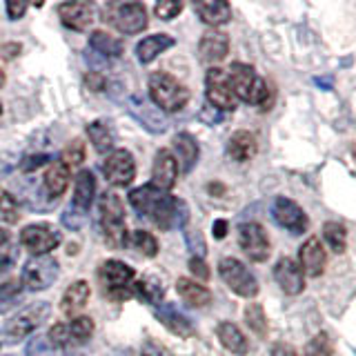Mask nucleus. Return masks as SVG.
I'll return each mask as SVG.
<instances>
[{
    "instance_id": "obj_1",
    "label": "nucleus",
    "mask_w": 356,
    "mask_h": 356,
    "mask_svg": "<svg viewBox=\"0 0 356 356\" xmlns=\"http://www.w3.org/2000/svg\"><path fill=\"white\" fill-rule=\"evenodd\" d=\"M129 205L140 216H147L156 227L163 232L172 229L174 225L183 227L189 218V209L181 198H174L167 192H161L152 185L136 187L129 194Z\"/></svg>"
},
{
    "instance_id": "obj_2",
    "label": "nucleus",
    "mask_w": 356,
    "mask_h": 356,
    "mask_svg": "<svg viewBox=\"0 0 356 356\" xmlns=\"http://www.w3.org/2000/svg\"><path fill=\"white\" fill-rule=\"evenodd\" d=\"M227 78H229V87L236 98L245 100V103L259 105L263 111L272 107L274 89L267 85L261 76H256L252 65L234 63L227 72Z\"/></svg>"
},
{
    "instance_id": "obj_3",
    "label": "nucleus",
    "mask_w": 356,
    "mask_h": 356,
    "mask_svg": "<svg viewBox=\"0 0 356 356\" xmlns=\"http://www.w3.org/2000/svg\"><path fill=\"white\" fill-rule=\"evenodd\" d=\"M51 314V305L47 300H40V303H31L22 312H18L16 316H11L3 330H0V345H14L20 339L29 337V334L42 325L44 321Z\"/></svg>"
},
{
    "instance_id": "obj_4",
    "label": "nucleus",
    "mask_w": 356,
    "mask_h": 356,
    "mask_svg": "<svg viewBox=\"0 0 356 356\" xmlns=\"http://www.w3.org/2000/svg\"><path fill=\"white\" fill-rule=\"evenodd\" d=\"M149 98L159 111H178L189 103V89L174 76L156 72L149 76Z\"/></svg>"
},
{
    "instance_id": "obj_5",
    "label": "nucleus",
    "mask_w": 356,
    "mask_h": 356,
    "mask_svg": "<svg viewBox=\"0 0 356 356\" xmlns=\"http://www.w3.org/2000/svg\"><path fill=\"white\" fill-rule=\"evenodd\" d=\"M100 222H103V236L109 248L120 250L127 245V225H125V207L114 192H105L100 198Z\"/></svg>"
},
{
    "instance_id": "obj_6",
    "label": "nucleus",
    "mask_w": 356,
    "mask_h": 356,
    "mask_svg": "<svg viewBox=\"0 0 356 356\" xmlns=\"http://www.w3.org/2000/svg\"><path fill=\"white\" fill-rule=\"evenodd\" d=\"M134 276H136L134 267H129L122 261H114V259L105 261L98 270V278H100V283L105 285V292L116 300L134 296V289H131Z\"/></svg>"
},
{
    "instance_id": "obj_7",
    "label": "nucleus",
    "mask_w": 356,
    "mask_h": 356,
    "mask_svg": "<svg viewBox=\"0 0 356 356\" xmlns=\"http://www.w3.org/2000/svg\"><path fill=\"white\" fill-rule=\"evenodd\" d=\"M218 274L222 278V283H225L234 294H238L243 298H254L259 294V281H256V276L238 259H232V256L220 259Z\"/></svg>"
},
{
    "instance_id": "obj_8",
    "label": "nucleus",
    "mask_w": 356,
    "mask_h": 356,
    "mask_svg": "<svg viewBox=\"0 0 356 356\" xmlns=\"http://www.w3.org/2000/svg\"><path fill=\"white\" fill-rule=\"evenodd\" d=\"M58 261L51 259V256H33L25 263V270H22V283L27 285L31 292H42V289H49L56 278H58Z\"/></svg>"
},
{
    "instance_id": "obj_9",
    "label": "nucleus",
    "mask_w": 356,
    "mask_h": 356,
    "mask_svg": "<svg viewBox=\"0 0 356 356\" xmlns=\"http://www.w3.org/2000/svg\"><path fill=\"white\" fill-rule=\"evenodd\" d=\"M109 20L114 22V27L120 33H140L147 27V9L143 3H118V5H109L107 7Z\"/></svg>"
},
{
    "instance_id": "obj_10",
    "label": "nucleus",
    "mask_w": 356,
    "mask_h": 356,
    "mask_svg": "<svg viewBox=\"0 0 356 356\" xmlns=\"http://www.w3.org/2000/svg\"><path fill=\"white\" fill-rule=\"evenodd\" d=\"M205 94L209 105L220 111H234L236 109V96H234L229 87L227 72H222L220 67H211L205 76Z\"/></svg>"
},
{
    "instance_id": "obj_11",
    "label": "nucleus",
    "mask_w": 356,
    "mask_h": 356,
    "mask_svg": "<svg viewBox=\"0 0 356 356\" xmlns=\"http://www.w3.org/2000/svg\"><path fill=\"white\" fill-rule=\"evenodd\" d=\"M63 243V236L58 229H54L51 225H29L20 232V245L25 250H29L33 256H47L51 250H56Z\"/></svg>"
},
{
    "instance_id": "obj_12",
    "label": "nucleus",
    "mask_w": 356,
    "mask_h": 356,
    "mask_svg": "<svg viewBox=\"0 0 356 356\" xmlns=\"http://www.w3.org/2000/svg\"><path fill=\"white\" fill-rule=\"evenodd\" d=\"M238 245L254 263H265L270 259V238L259 222H243L238 225Z\"/></svg>"
},
{
    "instance_id": "obj_13",
    "label": "nucleus",
    "mask_w": 356,
    "mask_h": 356,
    "mask_svg": "<svg viewBox=\"0 0 356 356\" xmlns=\"http://www.w3.org/2000/svg\"><path fill=\"white\" fill-rule=\"evenodd\" d=\"M103 174L105 178L116 187H127L134 176H136V163H134V156L127 149H114L107 161L103 163Z\"/></svg>"
},
{
    "instance_id": "obj_14",
    "label": "nucleus",
    "mask_w": 356,
    "mask_h": 356,
    "mask_svg": "<svg viewBox=\"0 0 356 356\" xmlns=\"http://www.w3.org/2000/svg\"><path fill=\"white\" fill-rule=\"evenodd\" d=\"M272 216L281 227L289 229L292 234H303L309 225L307 214L303 207H298L294 200H289L285 196H278L272 205Z\"/></svg>"
},
{
    "instance_id": "obj_15",
    "label": "nucleus",
    "mask_w": 356,
    "mask_h": 356,
    "mask_svg": "<svg viewBox=\"0 0 356 356\" xmlns=\"http://www.w3.org/2000/svg\"><path fill=\"white\" fill-rule=\"evenodd\" d=\"M178 181V163L170 149H159L152 167V187L161 192H170Z\"/></svg>"
},
{
    "instance_id": "obj_16",
    "label": "nucleus",
    "mask_w": 356,
    "mask_h": 356,
    "mask_svg": "<svg viewBox=\"0 0 356 356\" xmlns=\"http://www.w3.org/2000/svg\"><path fill=\"white\" fill-rule=\"evenodd\" d=\"M274 278L278 287L283 289L285 294L289 296H296L305 289V278H303V272H300L298 263H294L292 259H281L274 267Z\"/></svg>"
},
{
    "instance_id": "obj_17",
    "label": "nucleus",
    "mask_w": 356,
    "mask_h": 356,
    "mask_svg": "<svg viewBox=\"0 0 356 356\" xmlns=\"http://www.w3.org/2000/svg\"><path fill=\"white\" fill-rule=\"evenodd\" d=\"M325 263H327V254H325V248H323V243L312 236L303 243V248H300V272L316 278L325 272Z\"/></svg>"
},
{
    "instance_id": "obj_18",
    "label": "nucleus",
    "mask_w": 356,
    "mask_h": 356,
    "mask_svg": "<svg viewBox=\"0 0 356 356\" xmlns=\"http://www.w3.org/2000/svg\"><path fill=\"white\" fill-rule=\"evenodd\" d=\"M58 16L65 27L74 31H85L94 22L96 7L92 3H63L58 7Z\"/></svg>"
},
{
    "instance_id": "obj_19",
    "label": "nucleus",
    "mask_w": 356,
    "mask_h": 356,
    "mask_svg": "<svg viewBox=\"0 0 356 356\" xmlns=\"http://www.w3.org/2000/svg\"><path fill=\"white\" fill-rule=\"evenodd\" d=\"M229 38L222 31H205L198 42V56L205 65H216L227 56Z\"/></svg>"
},
{
    "instance_id": "obj_20",
    "label": "nucleus",
    "mask_w": 356,
    "mask_h": 356,
    "mask_svg": "<svg viewBox=\"0 0 356 356\" xmlns=\"http://www.w3.org/2000/svg\"><path fill=\"white\" fill-rule=\"evenodd\" d=\"M129 114L136 118L145 129L152 131V134H161V131L167 129V122H165L161 111L156 109V107H152L147 100H143V98L134 96L129 100Z\"/></svg>"
},
{
    "instance_id": "obj_21",
    "label": "nucleus",
    "mask_w": 356,
    "mask_h": 356,
    "mask_svg": "<svg viewBox=\"0 0 356 356\" xmlns=\"http://www.w3.org/2000/svg\"><path fill=\"white\" fill-rule=\"evenodd\" d=\"M156 318H159L163 325L170 330L172 334H176V337H181V339H189V337H194V332L196 327L192 325V321H189L185 314H181L174 305H161V307H156Z\"/></svg>"
},
{
    "instance_id": "obj_22",
    "label": "nucleus",
    "mask_w": 356,
    "mask_h": 356,
    "mask_svg": "<svg viewBox=\"0 0 356 356\" xmlns=\"http://www.w3.org/2000/svg\"><path fill=\"white\" fill-rule=\"evenodd\" d=\"M174 152H176V163L181 165V172L189 174L194 170V165L198 163V143L192 134H176L174 136Z\"/></svg>"
},
{
    "instance_id": "obj_23",
    "label": "nucleus",
    "mask_w": 356,
    "mask_h": 356,
    "mask_svg": "<svg viewBox=\"0 0 356 356\" xmlns=\"http://www.w3.org/2000/svg\"><path fill=\"white\" fill-rule=\"evenodd\" d=\"M194 11L200 20L209 27H222L232 20V5L225 0H209V3H196Z\"/></svg>"
},
{
    "instance_id": "obj_24",
    "label": "nucleus",
    "mask_w": 356,
    "mask_h": 356,
    "mask_svg": "<svg viewBox=\"0 0 356 356\" xmlns=\"http://www.w3.org/2000/svg\"><path fill=\"white\" fill-rule=\"evenodd\" d=\"M216 337H218V341H220L222 348L229 350L232 354L245 356V354L250 352V343H248V339H245V334H243L236 325H234V323H229V321L218 323Z\"/></svg>"
},
{
    "instance_id": "obj_25",
    "label": "nucleus",
    "mask_w": 356,
    "mask_h": 356,
    "mask_svg": "<svg viewBox=\"0 0 356 356\" xmlns=\"http://www.w3.org/2000/svg\"><path fill=\"white\" fill-rule=\"evenodd\" d=\"M176 292L178 296H181L187 305H192V307H205L211 303V292L205 287V285H200L198 281H192V278H178L176 281Z\"/></svg>"
},
{
    "instance_id": "obj_26",
    "label": "nucleus",
    "mask_w": 356,
    "mask_h": 356,
    "mask_svg": "<svg viewBox=\"0 0 356 356\" xmlns=\"http://www.w3.org/2000/svg\"><path fill=\"white\" fill-rule=\"evenodd\" d=\"M256 149H259V145H256L254 134L245 129L232 134V138L227 143V154L232 156V161H236V163H248L250 159H254Z\"/></svg>"
},
{
    "instance_id": "obj_27",
    "label": "nucleus",
    "mask_w": 356,
    "mask_h": 356,
    "mask_svg": "<svg viewBox=\"0 0 356 356\" xmlns=\"http://www.w3.org/2000/svg\"><path fill=\"white\" fill-rule=\"evenodd\" d=\"M70 178H72V170L67 167L63 161H54L51 167L44 174L42 183H44V189H47V194L51 198H58L65 194V189L70 187Z\"/></svg>"
},
{
    "instance_id": "obj_28",
    "label": "nucleus",
    "mask_w": 356,
    "mask_h": 356,
    "mask_svg": "<svg viewBox=\"0 0 356 356\" xmlns=\"http://www.w3.org/2000/svg\"><path fill=\"white\" fill-rule=\"evenodd\" d=\"M89 294H92V289H89V283L87 281H76V283H72L70 287L65 289L63 300H60L63 314L65 316H72V314H76V312H81L87 305Z\"/></svg>"
},
{
    "instance_id": "obj_29",
    "label": "nucleus",
    "mask_w": 356,
    "mask_h": 356,
    "mask_svg": "<svg viewBox=\"0 0 356 356\" xmlns=\"http://www.w3.org/2000/svg\"><path fill=\"white\" fill-rule=\"evenodd\" d=\"M174 42L176 40L172 36H167V33H154V36L143 38L136 44V56H138V60L143 65H149L159 54H163L165 49L174 47Z\"/></svg>"
},
{
    "instance_id": "obj_30",
    "label": "nucleus",
    "mask_w": 356,
    "mask_h": 356,
    "mask_svg": "<svg viewBox=\"0 0 356 356\" xmlns=\"http://www.w3.org/2000/svg\"><path fill=\"white\" fill-rule=\"evenodd\" d=\"M94 194H96V178L89 170H83L76 176L74 183V207L87 211L94 200Z\"/></svg>"
},
{
    "instance_id": "obj_31",
    "label": "nucleus",
    "mask_w": 356,
    "mask_h": 356,
    "mask_svg": "<svg viewBox=\"0 0 356 356\" xmlns=\"http://www.w3.org/2000/svg\"><path fill=\"white\" fill-rule=\"evenodd\" d=\"M134 294H136L143 303H149V305H161V300L165 296V287L163 281L156 276H145L136 285H131Z\"/></svg>"
},
{
    "instance_id": "obj_32",
    "label": "nucleus",
    "mask_w": 356,
    "mask_h": 356,
    "mask_svg": "<svg viewBox=\"0 0 356 356\" xmlns=\"http://www.w3.org/2000/svg\"><path fill=\"white\" fill-rule=\"evenodd\" d=\"M87 136L92 140L94 149L98 154H107L111 147H114V134H111L109 125L105 120H94L87 125Z\"/></svg>"
},
{
    "instance_id": "obj_33",
    "label": "nucleus",
    "mask_w": 356,
    "mask_h": 356,
    "mask_svg": "<svg viewBox=\"0 0 356 356\" xmlns=\"http://www.w3.org/2000/svg\"><path fill=\"white\" fill-rule=\"evenodd\" d=\"M89 44H92V49H96L98 54L107 56V58H118L122 54V40L105 31H94L92 36H89Z\"/></svg>"
},
{
    "instance_id": "obj_34",
    "label": "nucleus",
    "mask_w": 356,
    "mask_h": 356,
    "mask_svg": "<svg viewBox=\"0 0 356 356\" xmlns=\"http://www.w3.org/2000/svg\"><path fill=\"white\" fill-rule=\"evenodd\" d=\"M127 243L131 245V250H136L140 256H147V259H154V256L159 254V243H156V238L145 229H136L127 234Z\"/></svg>"
},
{
    "instance_id": "obj_35",
    "label": "nucleus",
    "mask_w": 356,
    "mask_h": 356,
    "mask_svg": "<svg viewBox=\"0 0 356 356\" xmlns=\"http://www.w3.org/2000/svg\"><path fill=\"white\" fill-rule=\"evenodd\" d=\"M67 332H70V341L76 345H83L92 339L94 334V321L89 316H76L67 323Z\"/></svg>"
},
{
    "instance_id": "obj_36",
    "label": "nucleus",
    "mask_w": 356,
    "mask_h": 356,
    "mask_svg": "<svg viewBox=\"0 0 356 356\" xmlns=\"http://www.w3.org/2000/svg\"><path fill=\"white\" fill-rule=\"evenodd\" d=\"M323 236H325L330 248L337 254H343L345 248H348V229H345L343 222H337V220L325 222V227H323Z\"/></svg>"
},
{
    "instance_id": "obj_37",
    "label": "nucleus",
    "mask_w": 356,
    "mask_h": 356,
    "mask_svg": "<svg viewBox=\"0 0 356 356\" xmlns=\"http://www.w3.org/2000/svg\"><path fill=\"white\" fill-rule=\"evenodd\" d=\"M245 323H248V327L256 334L259 339H265L267 337V316L265 312L259 303H250L245 307Z\"/></svg>"
},
{
    "instance_id": "obj_38",
    "label": "nucleus",
    "mask_w": 356,
    "mask_h": 356,
    "mask_svg": "<svg viewBox=\"0 0 356 356\" xmlns=\"http://www.w3.org/2000/svg\"><path fill=\"white\" fill-rule=\"evenodd\" d=\"M18 259V250L11 245V238L5 229H0V274H5L7 270L14 267Z\"/></svg>"
},
{
    "instance_id": "obj_39",
    "label": "nucleus",
    "mask_w": 356,
    "mask_h": 356,
    "mask_svg": "<svg viewBox=\"0 0 356 356\" xmlns=\"http://www.w3.org/2000/svg\"><path fill=\"white\" fill-rule=\"evenodd\" d=\"M18 218L20 214H18L16 198L7 189H0V220L7 222V225H14V222H18Z\"/></svg>"
},
{
    "instance_id": "obj_40",
    "label": "nucleus",
    "mask_w": 356,
    "mask_h": 356,
    "mask_svg": "<svg viewBox=\"0 0 356 356\" xmlns=\"http://www.w3.org/2000/svg\"><path fill=\"white\" fill-rule=\"evenodd\" d=\"M332 352H334V345L327 332H318L305 348V356H332Z\"/></svg>"
},
{
    "instance_id": "obj_41",
    "label": "nucleus",
    "mask_w": 356,
    "mask_h": 356,
    "mask_svg": "<svg viewBox=\"0 0 356 356\" xmlns=\"http://www.w3.org/2000/svg\"><path fill=\"white\" fill-rule=\"evenodd\" d=\"M58 161H63L67 167H76V165H81L83 161H85V143L83 140H72L70 145L65 147V152L60 154V159Z\"/></svg>"
},
{
    "instance_id": "obj_42",
    "label": "nucleus",
    "mask_w": 356,
    "mask_h": 356,
    "mask_svg": "<svg viewBox=\"0 0 356 356\" xmlns=\"http://www.w3.org/2000/svg\"><path fill=\"white\" fill-rule=\"evenodd\" d=\"M54 354H56V348L49 343L47 337H33L27 343V350H25V356H54Z\"/></svg>"
},
{
    "instance_id": "obj_43",
    "label": "nucleus",
    "mask_w": 356,
    "mask_h": 356,
    "mask_svg": "<svg viewBox=\"0 0 356 356\" xmlns=\"http://www.w3.org/2000/svg\"><path fill=\"white\" fill-rule=\"evenodd\" d=\"M87 222V214L83 209H78L74 205H70L65 209V214H63V225L65 227H70V229H81L83 225Z\"/></svg>"
},
{
    "instance_id": "obj_44",
    "label": "nucleus",
    "mask_w": 356,
    "mask_h": 356,
    "mask_svg": "<svg viewBox=\"0 0 356 356\" xmlns=\"http://www.w3.org/2000/svg\"><path fill=\"white\" fill-rule=\"evenodd\" d=\"M183 11V3H174V0H165V3H156L154 14L161 20H174Z\"/></svg>"
},
{
    "instance_id": "obj_45",
    "label": "nucleus",
    "mask_w": 356,
    "mask_h": 356,
    "mask_svg": "<svg viewBox=\"0 0 356 356\" xmlns=\"http://www.w3.org/2000/svg\"><path fill=\"white\" fill-rule=\"evenodd\" d=\"M47 161H49V154H31V156H25V159H22L20 170L33 172V170H38V167H42Z\"/></svg>"
},
{
    "instance_id": "obj_46",
    "label": "nucleus",
    "mask_w": 356,
    "mask_h": 356,
    "mask_svg": "<svg viewBox=\"0 0 356 356\" xmlns=\"http://www.w3.org/2000/svg\"><path fill=\"white\" fill-rule=\"evenodd\" d=\"M189 272L196 276V281H207L209 278V270L205 261L200 259V256H194V259H189Z\"/></svg>"
},
{
    "instance_id": "obj_47",
    "label": "nucleus",
    "mask_w": 356,
    "mask_h": 356,
    "mask_svg": "<svg viewBox=\"0 0 356 356\" xmlns=\"http://www.w3.org/2000/svg\"><path fill=\"white\" fill-rule=\"evenodd\" d=\"M85 85L92 89V92H105V87H107V78L103 74H98V72H89L85 76Z\"/></svg>"
},
{
    "instance_id": "obj_48",
    "label": "nucleus",
    "mask_w": 356,
    "mask_h": 356,
    "mask_svg": "<svg viewBox=\"0 0 356 356\" xmlns=\"http://www.w3.org/2000/svg\"><path fill=\"white\" fill-rule=\"evenodd\" d=\"M5 9H7V16L11 20H18L25 16V11H27V3H16V0H7L5 3Z\"/></svg>"
},
{
    "instance_id": "obj_49",
    "label": "nucleus",
    "mask_w": 356,
    "mask_h": 356,
    "mask_svg": "<svg viewBox=\"0 0 356 356\" xmlns=\"http://www.w3.org/2000/svg\"><path fill=\"white\" fill-rule=\"evenodd\" d=\"M272 356H298V352L289 343H276L272 348Z\"/></svg>"
},
{
    "instance_id": "obj_50",
    "label": "nucleus",
    "mask_w": 356,
    "mask_h": 356,
    "mask_svg": "<svg viewBox=\"0 0 356 356\" xmlns=\"http://www.w3.org/2000/svg\"><path fill=\"white\" fill-rule=\"evenodd\" d=\"M16 54H20V44L18 42L3 44V47H0V56H3V58H14Z\"/></svg>"
},
{
    "instance_id": "obj_51",
    "label": "nucleus",
    "mask_w": 356,
    "mask_h": 356,
    "mask_svg": "<svg viewBox=\"0 0 356 356\" xmlns=\"http://www.w3.org/2000/svg\"><path fill=\"white\" fill-rule=\"evenodd\" d=\"M211 229H214V236L216 238H225V234H227V220H214V225H211Z\"/></svg>"
},
{
    "instance_id": "obj_52",
    "label": "nucleus",
    "mask_w": 356,
    "mask_h": 356,
    "mask_svg": "<svg viewBox=\"0 0 356 356\" xmlns=\"http://www.w3.org/2000/svg\"><path fill=\"white\" fill-rule=\"evenodd\" d=\"M140 356H163V350L159 348V345H156V343H147V345H145V348H143V352H140Z\"/></svg>"
},
{
    "instance_id": "obj_53",
    "label": "nucleus",
    "mask_w": 356,
    "mask_h": 356,
    "mask_svg": "<svg viewBox=\"0 0 356 356\" xmlns=\"http://www.w3.org/2000/svg\"><path fill=\"white\" fill-rule=\"evenodd\" d=\"M316 85H323V87H332V81H330V78H323V81H321V78H316Z\"/></svg>"
},
{
    "instance_id": "obj_54",
    "label": "nucleus",
    "mask_w": 356,
    "mask_h": 356,
    "mask_svg": "<svg viewBox=\"0 0 356 356\" xmlns=\"http://www.w3.org/2000/svg\"><path fill=\"white\" fill-rule=\"evenodd\" d=\"M5 85V74H3V70H0V87Z\"/></svg>"
},
{
    "instance_id": "obj_55",
    "label": "nucleus",
    "mask_w": 356,
    "mask_h": 356,
    "mask_svg": "<svg viewBox=\"0 0 356 356\" xmlns=\"http://www.w3.org/2000/svg\"><path fill=\"white\" fill-rule=\"evenodd\" d=\"M0 114H3V105H0Z\"/></svg>"
}]
</instances>
